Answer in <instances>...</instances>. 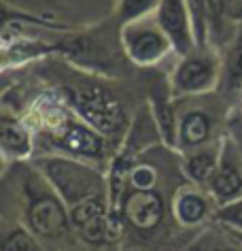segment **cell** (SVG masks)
<instances>
[{
    "label": "cell",
    "mask_w": 242,
    "mask_h": 251,
    "mask_svg": "<svg viewBox=\"0 0 242 251\" xmlns=\"http://www.w3.org/2000/svg\"><path fill=\"white\" fill-rule=\"evenodd\" d=\"M0 251H36V243L26 230H15L7 236Z\"/></svg>",
    "instance_id": "ffe728a7"
},
{
    "label": "cell",
    "mask_w": 242,
    "mask_h": 251,
    "mask_svg": "<svg viewBox=\"0 0 242 251\" xmlns=\"http://www.w3.org/2000/svg\"><path fill=\"white\" fill-rule=\"evenodd\" d=\"M208 185L213 196L219 202L229 204L234 200H238V196L242 194V173L229 160H223L217 168V173L213 175V179L208 181Z\"/></svg>",
    "instance_id": "9c48e42d"
},
{
    "label": "cell",
    "mask_w": 242,
    "mask_h": 251,
    "mask_svg": "<svg viewBox=\"0 0 242 251\" xmlns=\"http://www.w3.org/2000/svg\"><path fill=\"white\" fill-rule=\"evenodd\" d=\"M74 106L81 117L88 122L98 132H115L121 124V109L119 104L109 96L104 90L98 87H83L74 94Z\"/></svg>",
    "instance_id": "277c9868"
},
{
    "label": "cell",
    "mask_w": 242,
    "mask_h": 251,
    "mask_svg": "<svg viewBox=\"0 0 242 251\" xmlns=\"http://www.w3.org/2000/svg\"><path fill=\"white\" fill-rule=\"evenodd\" d=\"M227 17L242 24V0H227Z\"/></svg>",
    "instance_id": "603a6c76"
},
{
    "label": "cell",
    "mask_w": 242,
    "mask_h": 251,
    "mask_svg": "<svg viewBox=\"0 0 242 251\" xmlns=\"http://www.w3.org/2000/svg\"><path fill=\"white\" fill-rule=\"evenodd\" d=\"M227 17V0H206V26L208 36L219 39Z\"/></svg>",
    "instance_id": "ac0fdd59"
},
{
    "label": "cell",
    "mask_w": 242,
    "mask_h": 251,
    "mask_svg": "<svg viewBox=\"0 0 242 251\" xmlns=\"http://www.w3.org/2000/svg\"><path fill=\"white\" fill-rule=\"evenodd\" d=\"M153 115L155 122L159 126L161 139H164L168 145H175L178 139V126L175 122V113H172V106L168 102V98H155L153 100Z\"/></svg>",
    "instance_id": "5bb4252c"
},
{
    "label": "cell",
    "mask_w": 242,
    "mask_h": 251,
    "mask_svg": "<svg viewBox=\"0 0 242 251\" xmlns=\"http://www.w3.org/2000/svg\"><path fill=\"white\" fill-rule=\"evenodd\" d=\"M2 145L7 151L17 155H26L30 151V141L26 130L17 122H9V119L2 122Z\"/></svg>",
    "instance_id": "9a60e30c"
},
{
    "label": "cell",
    "mask_w": 242,
    "mask_h": 251,
    "mask_svg": "<svg viewBox=\"0 0 242 251\" xmlns=\"http://www.w3.org/2000/svg\"><path fill=\"white\" fill-rule=\"evenodd\" d=\"M159 0H121L119 2V17L123 24L136 22L147 17L151 11H157Z\"/></svg>",
    "instance_id": "e0dca14e"
},
{
    "label": "cell",
    "mask_w": 242,
    "mask_h": 251,
    "mask_svg": "<svg viewBox=\"0 0 242 251\" xmlns=\"http://www.w3.org/2000/svg\"><path fill=\"white\" fill-rule=\"evenodd\" d=\"M104 217V206L100 202V198H89L83 200V202L74 204L70 209V222L77 226L79 230L88 228L89 224H94L96 219Z\"/></svg>",
    "instance_id": "2e32d148"
},
{
    "label": "cell",
    "mask_w": 242,
    "mask_h": 251,
    "mask_svg": "<svg viewBox=\"0 0 242 251\" xmlns=\"http://www.w3.org/2000/svg\"><path fill=\"white\" fill-rule=\"evenodd\" d=\"M155 181V171L149 166H136L132 173V185L136 190H151Z\"/></svg>",
    "instance_id": "7402d4cb"
},
{
    "label": "cell",
    "mask_w": 242,
    "mask_h": 251,
    "mask_svg": "<svg viewBox=\"0 0 242 251\" xmlns=\"http://www.w3.org/2000/svg\"><path fill=\"white\" fill-rule=\"evenodd\" d=\"M223 81L227 90H236L242 85V28L232 47L227 49L225 62H223Z\"/></svg>",
    "instance_id": "4fadbf2b"
},
{
    "label": "cell",
    "mask_w": 242,
    "mask_h": 251,
    "mask_svg": "<svg viewBox=\"0 0 242 251\" xmlns=\"http://www.w3.org/2000/svg\"><path fill=\"white\" fill-rule=\"evenodd\" d=\"M55 141L60 147L77 155H85V158H100L104 153V139L100 132L85 124L66 122L64 126H60Z\"/></svg>",
    "instance_id": "8992f818"
},
{
    "label": "cell",
    "mask_w": 242,
    "mask_h": 251,
    "mask_svg": "<svg viewBox=\"0 0 242 251\" xmlns=\"http://www.w3.org/2000/svg\"><path fill=\"white\" fill-rule=\"evenodd\" d=\"M43 171H45L47 179L55 185L62 200L70 206L89 198H98V194L102 192L100 175L94 173L91 168H85L83 164H77V162L53 158L43 164Z\"/></svg>",
    "instance_id": "6da1fadb"
},
{
    "label": "cell",
    "mask_w": 242,
    "mask_h": 251,
    "mask_svg": "<svg viewBox=\"0 0 242 251\" xmlns=\"http://www.w3.org/2000/svg\"><path fill=\"white\" fill-rule=\"evenodd\" d=\"M157 24L172 43V49L181 55L194 53L196 36H194V22L187 7V0H159L157 7Z\"/></svg>",
    "instance_id": "3957f363"
},
{
    "label": "cell",
    "mask_w": 242,
    "mask_h": 251,
    "mask_svg": "<svg viewBox=\"0 0 242 251\" xmlns=\"http://www.w3.org/2000/svg\"><path fill=\"white\" fill-rule=\"evenodd\" d=\"M30 226L41 236H60L68 226L66 211L55 198H39L30 206Z\"/></svg>",
    "instance_id": "ba28073f"
},
{
    "label": "cell",
    "mask_w": 242,
    "mask_h": 251,
    "mask_svg": "<svg viewBox=\"0 0 242 251\" xmlns=\"http://www.w3.org/2000/svg\"><path fill=\"white\" fill-rule=\"evenodd\" d=\"M121 39L130 60L140 66H151L155 62H159L172 47L170 39L161 30L157 20L151 22V20H145V17L123 24Z\"/></svg>",
    "instance_id": "7a4b0ae2"
},
{
    "label": "cell",
    "mask_w": 242,
    "mask_h": 251,
    "mask_svg": "<svg viewBox=\"0 0 242 251\" xmlns=\"http://www.w3.org/2000/svg\"><path fill=\"white\" fill-rule=\"evenodd\" d=\"M219 219L242 230V200H234L229 204H223V209L219 211Z\"/></svg>",
    "instance_id": "44dd1931"
},
{
    "label": "cell",
    "mask_w": 242,
    "mask_h": 251,
    "mask_svg": "<svg viewBox=\"0 0 242 251\" xmlns=\"http://www.w3.org/2000/svg\"><path fill=\"white\" fill-rule=\"evenodd\" d=\"M217 81V62L206 53H189L178 62L175 77H172V92L176 96L185 94L208 92Z\"/></svg>",
    "instance_id": "5b68a950"
},
{
    "label": "cell",
    "mask_w": 242,
    "mask_h": 251,
    "mask_svg": "<svg viewBox=\"0 0 242 251\" xmlns=\"http://www.w3.org/2000/svg\"><path fill=\"white\" fill-rule=\"evenodd\" d=\"M219 151L217 147H208V149H200L196 151L191 158H187V175L196 183H208L213 179V175L219 168Z\"/></svg>",
    "instance_id": "7c38bea8"
},
{
    "label": "cell",
    "mask_w": 242,
    "mask_h": 251,
    "mask_svg": "<svg viewBox=\"0 0 242 251\" xmlns=\"http://www.w3.org/2000/svg\"><path fill=\"white\" fill-rule=\"evenodd\" d=\"M187 7L194 22V36L196 45L202 47L208 39V26H206V0H187Z\"/></svg>",
    "instance_id": "d6986e66"
},
{
    "label": "cell",
    "mask_w": 242,
    "mask_h": 251,
    "mask_svg": "<svg viewBox=\"0 0 242 251\" xmlns=\"http://www.w3.org/2000/svg\"><path fill=\"white\" fill-rule=\"evenodd\" d=\"M175 213L178 217V222L185 224V226H191V224H198L206 217L208 213V202L206 198L200 196L198 192H181L175 200Z\"/></svg>",
    "instance_id": "8fae6325"
},
{
    "label": "cell",
    "mask_w": 242,
    "mask_h": 251,
    "mask_svg": "<svg viewBox=\"0 0 242 251\" xmlns=\"http://www.w3.org/2000/svg\"><path fill=\"white\" fill-rule=\"evenodd\" d=\"M210 134V119L202 111H189L185 113L178 122V143L187 147L204 145Z\"/></svg>",
    "instance_id": "30bf717a"
},
{
    "label": "cell",
    "mask_w": 242,
    "mask_h": 251,
    "mask_svg": "<svg viewBox=\"0 0 242 251\" xmlns=\"http://www.w3.org/2000/svg\"><path fill=\"white\" fill-rule=\"evenodd\" d=\"M126 217L130 224L140 230H151L159 224L164 215V202H161L159 194L153 190H136L126 198Z\"/></svg>",
    "instance_id": "52a82bcc"
}]
</instances>
